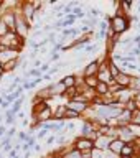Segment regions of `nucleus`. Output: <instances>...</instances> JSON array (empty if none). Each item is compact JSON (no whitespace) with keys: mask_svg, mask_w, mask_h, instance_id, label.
Instances as JSON below:
<instances>
[{"mask_svg":"<svg viewBox=\"0 0 140 158\" xmlns=\"http://www.w3.org/2000/svg\"><path fill=\"white\" fill-rule=\"evenodd\" d=\"M109 23H111V28L112 31H114V35H121V33H124L125 30H129V18H125V17H112L111 20H109Z\"/></svg>","mask_w":140,"mask_h":158,"instance_id":"f257e3e1","label":"nucleus"},{"mask_svg":"<svg viewBox=\"0 0 140 158\" xmlns=\"http://www.w3.org/2000/svg\"><path fill=\"white\" fill-rule=\"evenodd\" d=\"M92 148H94V142H91L86 137H79L74 142V150L78 152H87V150H92Z\"/></svg>","mask_w":140,"mask_h":158,"instance_id":"f03ea898","label":"nucleus"},{"mask_svg":"<svg viewBox=\"0 0 140 158\" xmlns=\"http://www.w3.org/2000/svg\"><path fill=\"white\" fill-rule=\"evenodd\" d=\"M20 15L27 20V23L30 25L33 22V17H35V7H33V3L32 2H25L22 5V12H20Z\"/></svg>","mask_w":140,"mask_h":158,"instance_id":"7ed1b4c3","label":"nucleus"},{"mask_svg":"<svg viewBox=\"0 0 140 158\" xmlns=\"http://www.w3.org/2000/svg\"><path fill=\"white\" fill-rule=\"evenodd\" d=\"M132 79H134V76L132 74H129V73H122L121 71V74L114 79V82L117 84L119 87H122V89H127V87H130V84H132Z\"/></svg>","mask_w":140,"mask_h":158,"instance_id":"20e7f679","label":"nucleus"},{"mask_svg":"<svg viewBox=\"0 0 140 158\" xmlns=\"http://www.w3.org/2000/svg\"><path fill=\"white\" fill-rule=\"evenodd\" d=\"M35 118H36V123H46L48 120H51L53 118V110L51 107L46 106L43 109V110H40L38 114H35Z\"/></svg>","mask_w":140,"mask_h":158,"instance_id":"39448f33","label":"nucleus"},{"mask_svg":"<svg viewBox=\"0 0 140 158\" xmlns=\"http://www.w3.org/2000/svg\"><path fill=\"white\" fill-rule=\"evenodd\" d=\"M112 138L109 137V135H101L99 133V137L94 140V148H97V150H106V148H109V143H111Z\"/></svg>","mask_w":140,"mask_h":158,"instance_id":"423d86ee","label":"nucleus"},{"mask_svg":"<svg viewBox=\"0 0 140 158\" xmlns=\"http://www.w3.org/2000/svg\"><path fill=\"white\" fill-rule=\"evenodd\" d=\"M124 145H125V143H124L121 138L116 137V138H112V140H111V143H109V150H111L114 155H121Z\"/></svg>","mask_w":140,"mask_h":158,"instance_id":"0eeeda50","label":"nucleus"},{"mask_svg":"<svg viewBox=\"0 0 140 158\" xmlns=\"http://www.w3.org/2000/svg\"><path fill=\"white\" fill-rule=\"evenodd\" d=\"M17 49H3V51H0V63H8L12 61V59H17Z\"/></svg>","mask_w":140,"mask_h":158,"instance_id":"6e6552de","label":"nucleus"},{"mask_svg":"<svg viewBox=\"0 0 140 158\" xmlns=\"http://www.w3.org/2000/svg\"><path fill=\"white\" fill-rule=\"evenodd\" d=\"M69 110H74L76 114H83V112H86L87 110V104H84V102H78V101H69V104L66 106Z\"/></svg>","mask_w":140,"mask_h":158,"instance_id":"1a4fd4ad","label":"nucleus"},{"mask_svg":"<svg viewBox=\"0 0 140 158\" xmlns=\"http://www.w3.org/2000/svg\"><path fill=\"white\" fill-rule=\"evenodd\" d=\"M97 71H99V61H91L84 68L83 74H84V77H91V76H96Z\"/></svg>","mask_w":140,"mask_h":158,"instance_id":"9d476101","label":"nucleus"},{"mask_svg":"<svg viewBox=\"0 0 140 158\" xmlns=\"http://www.w3.org/2000/svg\"><path fill=\"white\" fill-rule=\"evenodd\" d=\"M0 20L7 25L8 31H15V13H5Z\"/></svg>","mask_w":140,"mask_h":158,"instance_id":"9b49d317","label":"nucleus"},{"mask_svg":"<svg viewBox=\"0 0 140 158\" xmlns=\"http://www.w3.org/2000/svg\"><path fill=\"white\" fill-rule=\"evenodd\" d=\"M61 84L64 86V89L74 87V86H76V76H74V74H68V76H64V79L61 81Z\"/></svg>","mask_w":140,"mask_h":158,"instance_id":"f8f14e48","label":"nucleus"},{"mask_svg":"<svg viewBox=\"0 0 140 158\" xmlns=\"http://www.w3.org/2000/svg\"><path fill=\"white\" fill-rule=\"evenodd\" d=\"M94 91H96L97 96L104 97V96H107V94H109V86H107V84H104V82H97V86H96Z\"/></svg>","mask_w":140,"mask_h":158,"instance_id":"ddd939ff","label":"nucleus"},{"mask_svg":"<svg viewBox=\"0 0 140 158\" xmlns=\"http://www.w3.org/2000/svg\"><path fill=\"white\" fill-rule=\"evenodd\" d=\"M134 152H135V148H134V143H125L121 152V156H132Z\"/></svg>","mask_w":140,"mask_h":158,"instance_id":"4468645a","label":"nucleus"},{"mask_svg":"<svg viewBox=\"0 0 140 158\" xmlns=\"http://www.w3.org/2000/svg\"><path fill=\"white\" fill-rule=\"evenodd\" d=\"M97 77L96 76H91V77H86L84 79V86H86L87 89H96V86H97Z\"/></svg>","mask_w":140,"mask_h":158,"instance_id":"2eb2a0df","label":"nucleus"},{"mask_svg":"<svg viewBox=\"0 0 140 158\" xmlns=\"http://www.w3.org/2000/svg\"><path fill=\"white\" fill-rule=\"evenodd\" d=\"M66 110H68V107L66 106H58V109H56V112L53 114V118H64V114H66Z\"/></svg>","mask_w":140,"mask_h":158,"instance_id":"dca6fc26","label":"nucleus"},{"mask_svg":"<svg viewBox=\"0 0 140 158\" xmlns=\"http://www.w3.org/2000/svg\"><path fill=\"white\" fill-rule=\"evenodd\" d=\"M109 74L112 76V79H116L121 74V69H119V66L116 63H109Z\"/></svg>","mask_w":140,"mask_h":158,"instance_id":"f3484780","label":"nucleus"},{"mask_svg":"<svg viewBox=\"0 0 140 158\" xmlns=\"http://www.w3.org/2000/svg\"><path fill=\"white\" fill-rule=\"evenodd\" d=\"M17 64H18V59H12V61L5 63V64H3V71H5V73H10V71H13V69L17 68Z\"/></svg>","mask_w":140,"mask_h":158,"instance_id":"a211bd4d","label":"nucleus"},{"mask_svg":"<svg viewBox=\"0 0 140 158\" xmlns=\"http://www.w3.org/2000/svg\"><path fill=\"white\" fill-rule=\"evenodd\" d=\"M130 123H132V125H140V109H137L135 112H132Z\"/></svg>","mask_w":140,"mask_h":158,"instance_id":"6ab92c4d","label":"nucleus"},{"mask_svg":"<svg viewBox=\"0 0 140 158\" xmlns=\"http://www.w3.org/2000/svg\"><path fill=\"white\" fill-rule=\"evenodd\" d=\"M63 158H81V153H79L78 150H69L63 155Z\"/></svg>","mask_w":140,"mask_h":158,"instance_id":"aec40b11","label":"nucleus"},{"mask_svg":"<svg viewBox=\"0 0 140 158\" xmlns=\"http://www.w3.org/2000/svg\"><path fill=\"white\" fill-rule=\"evenodd\" d=\"M7 33H10V31H8V28H7V25H5V23L2 22V20H0V38L5 36Z\"/></svg>","mask_w":140,"mask_h":158,"instance_id":"412c9836","label":"nucleus"},{"mask_svg":"<svg viewBox=\"0 0 140 158\" xmlns=\"http://www.w3.org/2000/svg\"><path fill=\"white\" fill-rule=\"evenodd\" d=\"M76 117H79V114H76L74 110H66V114H64V118H76Z\"/></svg>","mask_w":140,"mask_h":158,"instance_id":"4be33fe9","label":"nucleus"},{"mask_svg":"<svg viewBox=\"0 0 140 158\" xmlns=\"http://www.w3.org/2000/svg\"><path fill=\"white\" fill-rule=\"evenodd\" d=\"M89 12H91L89 15H91V17H92L94 20H96V18L99 17V15H101V10H99V8H91V10H89Z\"/></svg>","mask_w":140,"mask_h":158,"instance_id":"5701e85b","label":"nucleus"},{"mask_svg":"<svg viewBox=\"0 0 140 158\" xmlns=\"http://www.w3.org/2000/svg\"><path fill=\"white\" fill-rule=\"evenodd\" d=\"M18 138H20V140H22V142H27L28 138H30V135H27V133H25V132H20V133H18Z\"/></svg>","mask_w":140,"mask_h":158,"instance_id":"b1692460","label":"nucleus"},{"mask_svg":"<svg viewBox=\"0 0 140 158\" xmlns=\"http://www.w3.org/2000/svg\"><path fill=\"white\" fill-rule=\"evenodd\" d=\"M15 132H17V130H15V127H10L8 130H7V137H8V138H12V137L15 135Z\"/></svg>","mask_w":140,"mask_h":158,"instance_id":"393cba45","label":"nucleus"},{"mask_svg":"<svg viewBox=\"0 0 140 158\" xmlns=\"http://www.w3.org/2000/svg\"><path fill=\"white\" fill-rule=\"evenodd\" d=\"M5 123H7V125H12V127H13V123H15V117H7V118H5Z\"/></svg>","mask_w":140,"mask_h":158,"instance_id":"a878e982","label":"nucleus"},{"mask_svg":"<svg viewBox=\"0 0 140 158\" xmlns=\"http://www.w3.org/2000/svg\"><path fill=\"white\" fill-rule=\"evenodd\" d=\"M45 71H49V64H41V66H40V73H45Z\"/></svg>","mask_w":140,"mask_h":158,"instance_id":"bb28decb","label":"nucleus"},{"mask_svg":"<svg viewBox=\"0 0 140 158\" xmlns=\"http://www.w3.org/2000/svg\"><path fill=\"white\" fill-rule=\"evenodd\" d=\"M46 133H48V130H43V128H41V130L38 132V135H36V138H43L45 135H46Z\"/></svg>","mask_w":140,"mask_h":158,"instance_id":"cd10ccee","label":"nucleus"},{"mask_svg":"<svg viewBox=\"0 0 140 158\" xmlns=\"http://www.w3.org/2000/svg\"><path fill=\"white\" fill-rule=\"evenodd\" d=\"M56 142V137H48V140H46V145H51V143Z\"/></svg>","mask_w":140,"mask_h":158,"instance_id":"c85d7f7f","label":"nucleus"},{"mask_svg":"<svg viewBox=\"0 0 140 158\" xmlns=\"http://www.w3.org/2000/svg\"><path fill=\"white\" fill-rule=\"evenodd\" d=\"M8 152H12V145H5L3 147V153H8Z\"/></svg>","mask_w":140,"mask_h":158,"instance_id":"c756f323","label":"nucleus"},{"mask_svg":"<svg viewBox=\"0 0 140 158\" xmlns=\"http://www.w3.org/2000/svg\"><path fill=\"white\" fill-rule=\"evenodd\" d=\"M132 40H134V43H137V44H140V35H135V36H134Z\"/></svg>","mask_w":140,"mask_h":158,"instance_id":"7c9ffc66","label":"nucleus"},{"mask_svg":"<svg viewBox=\"0 0 140 158\" xmlns=\"http://www.w3.org/2000/svg\"><path fill=\"white\" fill-rule=\"evenodd\" d=\"M33 150H35V152H40V150H41V145H38V143H35V145H33Z\"/></svg>","mask_w":140,"mask_h":158,"instance_id":"2f4dec72","label":"nucleus"},{"mask_svg":"<svg viewBox=\"0 0 140 158\" xmlns=\"http://www.w3.org/2000/svg\"><path fill=\"white\" fill-rule=\"evenodd\" d=\"M5 132H7V128H5V125H0V137H2Z\"/></svg>","mask_w":140,"mask_h":158,"instance_id":"473e14b6","label":"nucleus"},{"mask_svg":"<svg viewBox=\"0 0 140 158\" xmlns=\"http://www.w3.org/2000/svg\"><path fill=\"white\" fill-rule=\"evenodd\" d=\"M134 101H135V102L138 104V106H140V92H137V94H135V99H134Z\"/></svg>","mask_w":140,"mask_h":158,"instance_id":"72a5a7b5","label":"nucleus"},{"mask_svg":"<svg viewBox=\"0 0 140 158\" xmlns=\"http://www.w3.org/2000/svg\"><path fill=\"white\" fill-rule=\"evenodd\" d=\"M27 66H28V61H23V63H22V66H20V68H22V69H27Z\"/></svg>","mask_w":140,"mask_h":158,"instance_id":"f704fd0d","label":"nucleus"},{"mask_svg":"<svg viewBox=\"0 0 140 158\" xmlns=\"http://www.w3.org/2000/svg\"><path fill=\"white\" fill-rule=\"evenodd\" d=\"M5 71H3V64L2 63H0V76H2V74H3Z\"/></svg>","mask_w":140,"mask_h":158,"instance_id":"c9c22d12","label":"nucleus"},{"mask_svg":"<svg viewBox=\"0 0 140 158\" xmlns=\"http://www.w3.org/2000/svg\"><path fill=\"white\" fill-rule=\"evenodd\" d=\"M12 158H20V155H15V156H12Z\"/></svg>","mask_w":140,"mask_h":158,"instance_id":"e433bc0d","label":"nucleus"},{"mask_svg":"<svg viewBox=\"0 0 140 158\" xmlns=\"http://www.w3.org/2000/svg\"><path fill=\"white\" fill-rule=\"evenodd\" d=\"M2 5H3V2H0V7H2Z\"/></svg>","mask_w":140,"mask_h":158,"instance_id":"4c0bfd02","label":"nucleus"},{"mask_svg":"<svg viewBox=\"0 0 140 158\" xmlns=\"http://www.w3.org/2000/svg\"><path fill=\"white\" fill-rule=\"evenodd\" d=\"M43 158H45V156H43Z\"/></svg>","mask_w":140,"mask_h":158,"instance_id":"58836bf2","label":"nucleus"}]
</instances>
